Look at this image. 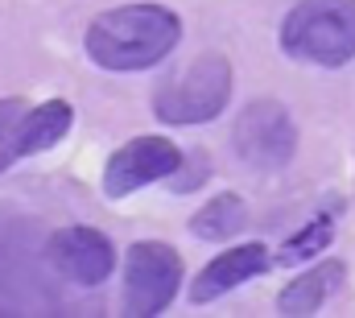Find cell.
Here are the masks:
<instances>
[{"label":"cell","instance_id":"obj_1","mask_svg":"<svg viewBox=\"0 0 355 318\" xmlns=\"http://www.w3.org/2000/svg\"><path fill=\"white\" fill-rule=\"evenodd\" d=\"M182 37V21L162 4H124L87 25V58L103 71L157 67Z\"/></svg>","mask_w":355,"mask_h":318},{"label":"cell","instance_id":"obj_2","mask_svg":"<svg viewBox=\"0 0 355 318\" xmlns=\"http://www.w3.org/2000/svg\"><path fill=\"white\" fill-rule=\"evenodd\" d=\"M281 46L297 62L343 67L355 58V0H302L285 25Z\"/></svg>","mask_w":355,"mask_h":318},{"label":"cell","instance_id":"obj_3","mask_svg":"<svg viewBox=\"0 0 355 318\" xmlns=\"http://www.w3.org/2000/svg\"><path fill=\"white\" fill-rule=\"evenodd\" d=\"M232 95V67L219 54H202L194 62H186L170 79L157 87L153 95V112L166 124H202L215 120L223 112Z\"/></svg>","mask_w":355,"mask_h":318},{"label":"cell","instance_id":"obj_4","mask_svg":"<svg viewBox=\"0 0 355 318\" xmlns=\"http://www.w3.org/2000/svg\"><path fill=\"white\" fill-rule=\"evenodd\" d=\"M182 285V256L170 244H132L128 248V269H124V315L149 318L162 315L174 302Z\"/></svg>","mask_w":355,"mask_h":318},{"label":"cell","instance_id":"obj_5","mask_svg":"<svg viewBox=\"0 0 355 318\" xmlns=\"http://www.w3.org/2000/svg\"><path fill=\"white\" fill-rule=\"evenodd\" d=\"M297 133L289 112L277 99H257L240 112L236 120V153L257 165V169H281L285 161L293 158Z\"/></svg>","mask_w":355,"mask_h":318},{"label":"cell","instance_id":"obj_6","mask_svg":"<svg viewBox=\"0 0 355 318\" xmlns=\"http://www.w3.org/2000/svg\"><path fill=\"white\" fill-rule=\"evenodd\" d=\"M178 169H182V153H178L174 141H166V137H137V141H128L124 149L112 153L107 169H103V190L112 199H124V194L157 182V178H174Z\"/></svg>","mask_w":355,"mask_h":318},{"label":"cell","instance_id":"obj_7","mask_svg":"<svg viewBox=\"0 0 355 318\" xmlns=\"http://www.w3.org/2000/svg\"><path fill=\"white\" fill-rule=\"evenodd\" d=\"M46 260L71 285L91 290V285L107 281V273L116 265V252H112V240L103 232H95V228H62L46 244Z\"/></svg>","mask_w":355,"mask_h":318},{"label":"cell","instance_id":"obj_8","mask_svg":"<svg viewBox=\"0 0 355 318\" xmlns=\"http://www.w3.org/2000/svg\"><path fill=\"white\" fill-rule=\"evenodd\" d=\"M265 269H268V252L261 248V244L227 248L223 256H215V260L194 277L190 298H194V306H207V302H215L219 294H227V290H236V285H244V281L261 277Z\"/></svg>","mask_w":355,"mask_h":318},{"label":"cell","instance_id":"obj_9","mask_svg":"<svg viewBox=\"0 0 355 318\" xmlns=\"http://www.w3.org/2000/svg\"><path fill=\"white\" fill-rule=\"evenodd\" d=\"M339 285H343V265H339V260H327V265L306 269L302 277H293V281L281 290L277 310H281V315H314Z\"/></svg>","mask_w":355,"mask_h":318},{"label":"cell","instance_id":"obj_10","mask_svg":"<svg viewBox=\"0 0 355 318\" xmlns=\"http://www.w3.org/2000/svg\"><path fill=\"white\" fill-rule=\"evenodd\" d=\"M71 120H75V112H71L67 99H46L33 112H25V120H21V158L54 149L71 133Z\"/></svg>","mask_w":355,"mask_h":318},{"label":"cell","instance_id":"obj_11","mask_svg":"<svg viewBox=\"0 0 355 318\" xmlns=\"http://www.w3.org/2000/svg\"><path fill=\"white\" fill-rule=\"evenodd\" d=\"M244 224H248V207H244L240 194H219V199H211L190 219L194 236H202V240H227V236H236Z\"/></svg>","mask_w":355,"mask_h":318},{"label":"cell","instance_id":"obj_12","mask_svg":"<svg viewBox=\"0 0 355 318\" xmlns=\"http://www.w3.org/2000/svg\"><path fill=\"white\" fill-rule=\"evenodd\" d=\"M21 99H0V174L21 158V120H25Z\"/></svg>","mask_w":355,"mask_h":318},{"label":"cell","instance_id":"obj_13","mask_svg":"<svg viewBox=\"0 0 355 318\" xmlns=\"http://www.w3.org/2000/svg\"><path fill=\"white\" fill-rule=\"evenodd\" d=\"M331 232H335V224L322 215V219H314L310 228H302L297 236L289 240L281 252H277V260L281 265H293V260H306V256H314V252H322L327 244H331Z\"/></svg>","mask_w":355,"mask_h":318}]
</instances>
